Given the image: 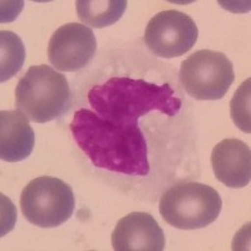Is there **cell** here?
<instances>
[{
  "label": "cell",
  "mask_w": 251,
  "mask_h": 251,
  "mask_svg": "<svg viewBox=\"0 0 251 251\" xmlns=\"http://www.w3.org/2000/svg\"><path fill=\"white\" fill-rule=\"evenodd\" d=\"M223 201L215 188L200 182L178 183L162 195L160 214L181 230L203 228L219 217Z\"/></svg>",
  "instance_id": "277c9868"
},
{
  "label": "cell",
  "mask_w": 251,
  "mask_h": 251,
  "mask_svg": "<svg viewBox=\"0 0 251 251\" xmlns=\"http://www.w3.org/2000/svg\"><path fill=\"white\" fill-rule=\"evenodd\" d=\"M250 79L240 86L230 103L231 118L241 131L250 133Z\"/></svg>",
  "instance_id": "5bb4252c"
},
{
  "label": "cell",
  "mask_w": 251,
  "mask_h": 251,
  "mask_svg": "<svg viewBox=\"0 0 251 251\" xmlns=\"http://www.w3.org/2000/svg\"><path fill=\"white\" fill-rule=\"evenodd\" d=\"M71 89L63 75L49 66H33L20 78L15 89V104L29 121L46 123L68 109Z\"/></svg>",
  "instance_id": "3957f363"
},
{
  "label": "cell",
  "mask_w": 251,
  "mask_h": 251,
  "mask_svg": "<svg viewBox=\"0 0 251 251\" xmlns=\"http://www.w3.org/2000/svg\"><path fill=\"white\" fill-rule=\"evenodd\" d=\"M34 131L25 114L20 111L0 113V157L6 162H19L34 149Z\"/></svg>",
  "instance_id": "8fae6325"
},
{
  "label": "cell",
  "mask_w": 251,
  "mask_h": 251,
  "mask_svg": "<svg viewBox=\"0 0 251 251\" xmlns=\"http://www.w3.org/2000/svg\"><path fill=\"white\" fill-rule=\"evenodd\" d=\"M234 79L232 63L220 51L201 49L181 63V84L195 100H221Z\"/></svg>",
  "instance_id": "8992f818"
},
{
  "label": "cell",
  "mask_w": 251,
  "mask_h": 251,
  "mask_svg": "<svg viewBox=\"0 0 251 251\" xmlns=\"http://www.w3.org/2000/svg\"><path fill=\"white\" fill-rule=\"evenodd\" d=\"M165 244L163 230L147 212H131L122 217L112 234L116 251H162Z\"/></svg>",
  "instance_id": "9c48e42d"
},
{
  "label": "cell",
  "mask_w": 251,
  "mask_h": 251,
  "mask_svg": "<svg viewBox=\"0 0 251 251\" xmlns=\"http://www.w3.org/2000/svg\"><path fill=\"white\" fill-rule=\"evenodd\" d=\"M211 165L220 182L227 187L241 188L251 180L250 147L236 138H227L212 150Z\"/></svg>",
  "instance_id": "30bf717a"
},
{
  "label": "cell",
  "mask_w": 251,
  "mask_h": 251,
  "mask_svg": "<svg viewBox=\"0 0 251 251\" xmlns=\"http://www.w3.org/2000/svg\"><path fill=\"white\" fill-rule=\"evenodd\" d=\"M0 79L5 82L22 69L25 59V49L17 34L3 30L0 33Z\"/></svg>",
  "instance_id": "4fadbf2b"
},
{
  "label": "cell",
  "mask_w": 251,
  "mask_h": 251,
  "mask_svg": "<svg viewBox=\"0 0 251 251\" xmlns=\"http://www.w3.org/2000/svg\"><path fill=\"white\" fill-rule=\"evenodd\" d=\"M88 100L100 118L121 126H138V118L152 111L174 117L182 106L169 84L128 77H114L92 87Z\"/></svg>",
  "instance_id": "7a4b0ae2"
},
{
  "label": "cell",
  "mask_w": 251,
  "mask_h": 251,
  "mask_svg": "<svg viewBox=\"0 0 251 251\" xmlns=\"http://www.w3.org/2000/svg\"><path fill=\"white\" fill-rule=\"evenodd\" d=\"M75 206L73 190L60 178L40 176L24 187L20 207L29 223L39 227H57L71 219Z\"/></svg>",
  "instance_id": "5b68a950"
},
{
  "label": "cell",
  "mask_w": 251,
  "mask_h": 251,
  "mask_svg": "<svg viewBox=\"0 0 251 251\" xmlns=\"http://www.w3.org/2000/svg\"><path fill=\"white\" fill-rule=\"evenodd\" d=\"M78 18L87 25L104 28L122 18L127 8L126 0H78Z\"/></svg>",
  "instance_id": "7c38bea8"
},
{
  "label": "cell",
  "mask_w": 251,
  "mask_h": 251,
  "mask_svg": "<svg viewBox=\"0 0 251 251\" xmlns=\"http://www.w3.org/2000/svg\"><path fill=\"white\" fill-rule=\"evenodd\" d=\"M73 138L96 167L123 175L150 174L147 142L138 126H121L82 108L69 125Z\"/></svg>",
  "instance_id": "6da1fadb"
},
{
  "label": "cell",
  "mask_w": 251,
  "mask_h": 251,
  "mask_svg": "<svg viewBox=\"0 0 251 251\" xmlns=\"http://www.w3.org/2000/svg\"><path fill=\"white\" fill-rule=\"evenodd\" d=\"M97 50L93 30L78 23L64 24L53 33L48 46V59L62 72H75L86 67Z\"/></svg>",
  "instance_id": "ba28073f"
},
{
  "label": "cell",
  "mask_w": 251,
  "mask_h": 251,
  "mask_svg": "<svg viewBox=\"0 0 251 251\" xmlns=\"http://www.w3.org/2000/svg\"><path fill=\"white\" fill-rule=\"evenodd\" d=\"M199 29L191 17L178 10H165L151 18L145 30L146 46L161 58L186 54L196 43Z\"/></svg>",
  "instance_id": "52a82bcc"
}]
</instances>
